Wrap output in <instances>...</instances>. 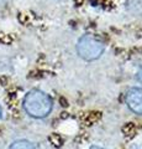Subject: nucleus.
<instances>
[{"label":"nucleus","instance_id":"nucleus-2","mask_svg":"<svg viewBox=\"0 0 142 149\" xmlns=\"http://www.w3.org/2000/svg\"><path fill=\"white\" fill-rule=\"evenodd\" d=\"M105 45L99 39L90 35L82 36L77 44V52L85 61H94L103 55Z\"/></svg>","mask_w":142,"mask_h":149},{"label":"nucleus","instance_id":"nucleus-5","mask_svg":"<svg viewBox=\"0 0 142 149\" xmlns=\"http://www.w3.org/2000/svg\"><path fill=\"white\" fill-rule=\"evenodd\" d=\"M100 117H102V113H100V112H91V113H89L85 117V123L88 125H90V124L97 122L98 119H100Z\"/></svg>","mask_w":142,"mask_h":149},{"label":"nucleus","instance_id":"nucleus-12","mask_svg":"<svg viewBox=\"0 0 142 149\" xmlns=\"http://www.w3.org/2000/svg\"><path fill=\"white\" fill-rule=\"evenodd\" d=\"M91 149H102V148H99V147H93Z\"/></svg>","mask_w":142,"mask_h":149},{"label":"nucleus","instance_id":"nucleus-11","mask_svg":"<svg viewBox=\"0 0 142 149\" xmlns=\"http://www.w3.org/2000/svg\"><path fill=\"white\" fill-rule=\"evenodd\" d=\"M3 117V109H1V107H0V118Z\"/></svg>","mask_w":142,"mask_h":149},{"label":"nucleus","instance_id":"nucleus-1","mask_svg":"<svg viewBox=\"0 0 142 149\" xmlns=\"http://www.w3.org/2000/svg\"><path fill=\"white\" fill-rule=\"evenodd\" d=\"M24 108L34 118H45L52 111V100L40 90L30 91L24 98Z\"/></svg>","mask_w":142,"mask_h":149},{"label":"nucleus","instance_id":"nucleus-3","mask_svg":"<svg viewBox=\"0 0 142 149\" xmlns=\"http://www.w3.org/2000/svg\"><path fill=\"white\" fill-rule=\"evenodd\" d=\"M126 104L129 108L137 114H142V88L134 87L130 88L126 93Z\"/></svg>","mask_w":142,"mask_h":149},{"label":"nucleus","instance_id":"nucleus-9","mask_svg":"<svg viewBox=\"0 0 142 149\" xmlns=\"http://www.w3.org/2000/svg\"><path fill=\"white\" fill-rule=\"evenodd\" d=\"M61 103H62L63 107H67V106H68V104H67V101H64V98H61Z\"/></svg>","mask_w":142,"mask_h":149},{"label":"nucleus","instance_id":"nucleus-8","mask_svg":"<svg viewBox=\"0 0 142 149\" xmlns=\"http://www.w3.org/2000/svg\"><path fill=\"white\" fill-rule=\"evenodd\" d=\"M137 78H139V81L142 83V68L139 71V73H137Z\"/></svg>","mask_w":142,"mask_h":149},{"label":"nucleus","instance_id":"nucleus-10","mask_svg":"<svg viewBox=\"0 0 142 149\" xmlns=\"http://www.w3.org/2000/svg\"><path fill=\"white\" fill-rule=\"evenodd\" d=\"M131 149H142V146H141V144H137V146H134Z\"/></svg>","mask_w":142,"mask_h":149},{"label":"nucleus","instance_id":"nucleus-6","mask_svg":"<svg viewBox=\"0 0 142 149\" xmlns=\"http://www.w3.org/2000/svg\"><path fill=\"white\" fill-rule=\"evenodd\" d=\"M49 142H51L53 147H57V148L63 144L62 138H61V136H58V134H51V136H49Z\"/></svg>","mask_w":142,"mask_h":149},{"label":"nucleus","instance_id":"nucleus-4","mask_svg":"<svg viewBox=\"0 0 142 149\" xmlns=\"http://www.w3.org/2000/svg\"><path fill=\"white\" fill-rule=\"evenodd\" d=\"M9 149H37L31 142L25 141V139H21V141H16L14 142Z\"/></svg>","mask_w":142,"mask_h":149},{"label":"nucleus","instance_id":"nucleus-7","mask_svg":"<svg viewBox=\"0 0 142 149\" xmlns=\"http://www.w3.org/2000/svg\"><path fill=\"white\" fill-rule=\"evenodd\" d=\"M135 129V127H134V124L132 123H127L125 127L122 128V130H123V133H126V134H130V133H132V130Z\"/></svg>","mask_w":142,"mask_h":149}]
</instances>
